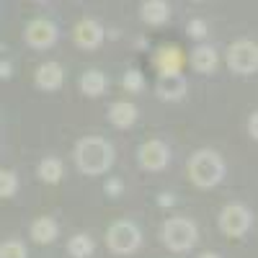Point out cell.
<instances>
[{"instance_id": "cell-1", "label": "cell", "mask_w": 258, "mask_h": 258, "mask_svg": "<svg viewBox=\"0 0 258 258\" xmlns=\"http://www.w3.org/2000/svg\"><path fill=\"white\" fill-rule=\"evenodd\" d=\"M75 163L83 173L98 176L103 170H109V165L114 163V150L101 137H85L75 147Z\"/></svg>"}, {"instance_id": "cell-2", "label": "cell", "mask_w": 258, "mask_h": 258, "mask_svg": "<svg viewBox=\"0 0 258 258\" xmlns=\"http://www.w3.org/2000/svg\"><path fill=\"white\" fill-rule=\"evenodd\" d=\"M188 176L191 181L202 186V188H212L217 186L225 176V163L214 150H199L197 155L188 160Z\"/></svg>"}, {"instance_id": "cell-3", "label": "cell", "mask_w": 258, "mask_h": 258, "mask_svg": "<svg viewBox=\"0 0 258 258\" xmlns=\"http://www.w3.org/2000/svg\"><path fill=\"white\" fill-rule=\"evenodd\" d=\"M163 243L170 250H188L197 243V227L186 217H173L163 225Z\"/></svg>"}, {"instance_id": "cell-4", "label": "cell", "mask_w": 258, "mask_h": 258, "mask_svg": "<svg viewBox=\"0 0 258 258\" xmlns=\"http://www.w3.org/2000/svg\"><path fill=\"white\" fill-rule=\"evenodd\" d=\"M140 240H142V235H140L137 225L129 220L114 222L109 227V235H106V243H109V248L114 253H132L140 248Z\"/></svg>"}, {"instance_id": "cell-5", "label": "cell", "mask_w": 258, "mask_h": 258, "mask_svg": "<svg viewBox=\"0 0 258 258\" xmlns=\"http://www.w3.org/2000/svg\"><path fill=\"white\" fill-rule=\"evenodd\" d=\"M227 64L240 75L255 73L258 70V44H253V41H248V39L235 41V44L230 47V52H227Z\"/></svg>"}, {"instance_id": "cell-6", "label": "cell", "mask_w": 258, "mask_h": 258, "mask_svg": "<svg viewBox=\"0 0 258 258\" xmlns=\"http://www.w3.org/2000/svg\"><path fill=\"white\" fill-rule=\"evenodd\" d=\"M220 227H222V232L232 235V238L245 235L248 227H250V212H248V207H243V204H227L220 212Z\"/></svg>"}, {"instance_id": "cell-7", "label": "cell", "mask_w": 258, "mask_h": 258, "mask_svg": "<svg viewBox=\"0 0 258 258\" xmlns=\"http://www.w3.org/2000/svg\"><path fill=\"white\" fill-rule=\"evenodd\" d=\"M137 158H140V165L147 168V170H163L168 165V160H170V150L160 140H150V142H145L140 147Z\"/></svg>"}, {"instance_id": "cell-8", "label": "cell", "mask_w": 258, "mask_h": 258, "mask_svg": "<svg viewBox=\"0 0 258 258\" xmlns=\"http://www.w3.org/2000/svg\"><path fill=\"white\" fill-rule=\"evenodd\" d=\"M26 41L36 49H47L57 41V26L47 18H36L26 26Z\"/></svg>"}, {"instance_id": "cell-9", "label": "cell", "mask_w": 258, "mask_h": 258, "mask_svg": "<svg viewBox=\"0 0 258 258\" xmlns=\"http://www.w3.org/2000/svg\"><path fill=\"white\" fill-rule=\"evenodd\" d=\"M73 36H75V44H78V47H83V49H96L101 41H103V29H101V24H96L93 18H83L80 24L75 26Z\"/></svg>"}, {"instance_id": "cell-10", "label": "cell", "mask_w": 258, "mask_h": 258, "mask_svg": "<svg viewBox=\"0 0 258 258\" xmlns=\"http://www.w3.org/2000/svg\"><path fill=\"white\" fill-rule=\"evenodd\" d=\"M155 91H158V96L163 101H178L186 93V78L181 73H176V75H160L158 83H155Z\"/></svg>"}, {"instance_id": "cell-11", "label": "cell", "mask_w": 258, "mask_h": 258, "mask_svg": "<svg viewBox=\"0 0 258 258\" xmlns=\"http://www.w3.org/2000/svg\"><path fill=\"white\" fill-rule=\"evenodd\" d=\"M64 80V73L57 62H44V64H39V70H36V85L39 88H44V91H54L59 88Z\"/></svg>"}, {"instance_id": "cell-12", "label": "cell", "mask_w": 258, "mask_h": 258, "mask_svg": "<svg viewBox=\"0 0 258 258\" xmlns=\"http://www.w3.org/2000/svg\"><path fill=\"white\" fill-rule=\"evenodd\" d=\"M109 119H111V124H116V126H129V124H135V119H137V106H132L129 101H116L111 109H109Z\"/></svg>"}, {"instance_id": "cell-13", "label": "cell", "mask_w": 258, "mask_h": 258, "mask_svg": "<svg viewBox=\"0 0 258 258\" xmlns=\"http://www.w3.org/2000/svg\"><path fill=\"white\" fill-rule=\"evenodd\" d=\"M31 238L36 243H52L57 238V222L52 217H39L31 225Z\"/></svg>"}, {"instance_id": "cell-14", "label": "cell", "mask_w": 258, "mask_h": 258, "mask_svg": "<svg viewBox=\"0 0 258 258\" xmlns=\"http://www.w3.org/2000/svg\"><path fill=\"white\" fill-rule=\"evenodd\" d=\"M80 88H83L85 96H93V98L101 96V93L106 91V75H103L101 70H88V73H83Z\"/></svg>"}, {"instance_id": "cell-15", "label": "cell", "mask_w": 258, "mask_h": 258, "mask_svg": "<svg viewBox=\"0 0 258 258\" xmlns=\"http://www.w3.org/2000/svg\"><path fill=\"white\" fill-rule=\"evenodd\" d=\"M170 16V6L163 3V0H150V3H142V18L147 24H163V21Z\"/></svg>"}, {"instance_id": "cell-16", "label": "cell", "mask_w": 258, "mask_h": 258, "mask_svg": "<svg viewBox=\"0 0 258 258\" xmlns=\"http://www.w3.org/2000/svg\"><path fill=\"white\" fill-rule=\"evenodd\" d=\"M191 62H194V68H197L199 73H212L214 64H217V52H214L212 47H207V44H202V47L194 49Z\"/></svg>"}, {"instance_id": "cell-17", "label": "cell", "mask_w": 258, "mask_h": 258, "mask_svg": "<svg viewBox=\"0 0 258 258\" xmlns=\"http://www.w3.org/2000/svg\"><path fill=\"white\" fill-rule=\"evenodd\" d=\"M158 64H160L163 75H176V73L181 70V52H178L176 47H173V49H160Z\"/></svg>"}, {"instance_id": "cell-18", "label": "cell", "mask_w": 258, "mask_h": 258, "mask_svg": "<svg viewBox=\"0 0 258 258\" xmlns=\"http://www.w3.org/2000/svg\"><path fill=\"white\" fill-rule=\"evenodd\" d=\"M68 253L73 255V258H88L91 253H93V240L88 238V235H73L70 238V243H68Z\"/></svg>"}, {"instance_id": "cell-19", "label": "cell", "mask_w": 258, "mask_h": 258, "mask_svg": "<svg viewBox=\"0 0 258 258\" xmlns=\"http://www.w3.org/2000/svg\"><path fill=\"white\" fill-rule=\"evenodd\" d=\"M39 178L47 183H57L62 178V163L57 158H44L39 163Z\"/></svg>"}, {"instance_id": "cell-20", "label": "cell", "mask_w": 258, "mask_h": 258, "mask_svg": "<svg viewBox=\"0 0 258 258\" xmlns=\"http://www.w3.org/2000/svg\"><path fill=\"white\" fill-rule=\"evenodd\" d=\"M18 188V178L13 170H0V197H13Z\"/></svg>"}, {"instance_id": "cell-21", "label": "cell", "mask_w": 258, "mask_h": 258, "mask_svg": "<svg viewBox=\"0 0 258 258\" xmlns=\"http://www.w3.org/2000/svg\"><path fill=\"white\" fill-rule=\"evenodd\" d=\"M0 258H26V248L18 240H6L0 245Z\"/></svg>"}, {"instance_id": "cell-22", "label": "cell", "mask_w": 258, "mask_h": 258, "mask_svg": "<svg viewBox=\"0 0 258 258\" xmlns=\"http://www.w3.org/2000/svg\"><path fill=\"white\" fill-rule=\"evenodd\" d=\"M124 88L129 91V93H137V91H142V85H145V78H142V73L140 70H129L126 75H124Z\"/></svg>"}, {"instance_id": "cell-23", "label": "cell", "mask_w": 258, "mask_h": 258, "mask_svg": "<svg viewBox=\"0 0 258 258\" xmlns=\"http://www.w3.org/2000/svg\"><path fill=\"white\" fill-rule=\"evenodd\" d=\"M188 36H194V39H204L207 36V24H204L202 18L188 21Z\"/></svg>"}, {"instance_id": "cell-24", "label": "cell", "mask_w": 258, "mask_h": 258, "mask_svg": "<svg viewBox=\"0 0 258 258\" xmlns=\"http://www.w3.org/2000/svg\"><path fill=\"white\" fill-rule=\"evenodd\" d=\"M248 129H250V135H253V137L258 140V111H255V114L250 116V121H248Z\"/></svg>"}, {"instance_id": "cell-25", "label": "cell", "mask_w": 258, "mask_h": 258, "mask_svg": "<svg viewBox=\"0 0 258 258\" xmlns=\"http://www.w3.org/2000/svg\"><path fill=\"white\" fill-rule=\"evenodd\" d=\"M106 191H109V194H119V191H121V181H111V183H106Z\"/></svg>"}, {"instance_id": "cell-26", "label": "cell", "mask_w": 258, "mask_h": 258, "mask_svg": "<svg viewBox=\"0 0 258 258\" xmlns=\"http://www.w3.org/2000/svg\"><path fill=\"white\" fill-rule=\"evenodd\" d=\"M199 258H220V255H217V253H202Z\"/></svg>"}]
</instances>
